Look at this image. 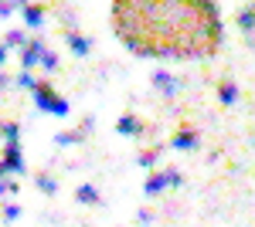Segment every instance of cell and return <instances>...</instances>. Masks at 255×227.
Masks as SVG:
<instances>
[{"mask_svg": "<svg viewBox=\"0 0 255 227\" xmlns=\"http://www.w3.org/2000/svg\"><path fill=\"white\" fill-rule=\"evenodd\" d=\"M160 159V150H150V152H139V166H153Z\"/></svg>", "mask_w": 255, "mask_h": 227, "instance_id": "13", "label": "cell"}, {"mask_svg": "<svg viewBox=\"0 0 255 227\" xmlns=\"http://www.w3.org/2000/svg\"><path fill=\"white\" fill-rule=\"evenodd\" d=\"M238 24H242V31H252L255 27V7L242 10V14H238Z\"/></svg>", "mask_w": 255, "mask_h": 227, "instance_id": "12", "label": "cell"}, {"mask_svg": "<svg viewBox=\"0 0 255 227\" xmlns=\"http://www.w3.org/2000/svg\"><path fill=\"white\" fill-rule=\"evenodd\" d=\"M0 193H14V180H7V176H0Z\"/></svg>", "mask_w": 255, "mask_h": 227, "instance_id": "18", "label": "cell"}, {"mask_svg": "<svg viewBox=\"0 0 255 227\" xmlns=\"http://www.w3.org/2000/svg\"><path fill=\"white\" fill-rule=\"evenodd\" d=\"M75 197H79V204H99V190H96V187H89V183L75 190Z\"/></svg>", "mask_w": 255, "mask_h": 227, "instance_id": "10", "label": "cell"}, {"mask_svg": "<svg viewBox=\"0 0 255 227\" xmlns=\"http://www.w3.org/2000/svg\"><path fill=\"white\" fill-rule=\"evenodd\" d=\"M68 44H72V51H75V55H89V51H92V44L82 38V34H75V31L68 34Z\"/></svg>", "mask_w": 255, "mask_h": 227, "instance_id": "9", "label": "cell"}, {"mask_svg": "<svg viewBox=\"0 0 255 227\" xmlns=\"http://www.w3.org/2000/svg\"><path fill=\"white\" fill-rule=\"evenodd\" d=\"M0 136H3L7 143H17V136H20V126H17V122H3V126H0Z\"/></svg>", "mask_w": 255, "mask_h": 227, "instance_id": "11", "label": "cell"}, {"mask_svg": "<svg viewBox=\"0 0 255 227\" xmlns=\"http://www.w3.org/2000/svg\"><path fill=\"white\" fill-rule=\"evenodd\" d=\"M48 55V48H44V41H27L24 44V55H20V65H24V72H31V68H38L41 65V58Z\"/></svg>", "mask_w": 255, "mask_h": 227, "instance_id": "4", "label": "cell"}, {"mask_svg": "<svg viewBox=\"0 0 255 227\" xmlns=\"http://www.w3.org/2000/svg\"><path fill=\"white\" fill-rule=\"evenodd\" d=\"M116 129H119V133H126V136H136L143 126L136 122V115H123V119L116 122Z\"/></svg>", "mask_w": 255, "mask_h": 227, "instance_id": "8", "label": "cell"}, {"mask_svg": "<svg viewBox=\"0 0 255 227\" xmlns=\"http://www.w3.org/2000/svg\"><path fill=\"white\" fill-rule=\"evenodd\" d=\"M38 187L44 190V193H55V180H51V176H38Z\"/></svg>", "mask_w": 255, "mask_h": 227, "instance_id": "17", "label": "cell"}, {"mask_svg": "<svg viewBox=\"0 0 255 227\" xmlns=\"http://www.w3.org/2000/svg\"><path fill=\"white\" fill-rule=\"evenodd\" d=\"M116 34L139 55H211L221 24L211 0H116Z\"/></svg>", "mask_w": 255, "mask_h": 227, "instance_id": "1", "label": "cell"}, {"mask_svg": "<svg viewBox=\"0 0 255 227\" xmlns=\"http://www.w3.org/2000/svg\"><path fill=\"white\" fill-rule=\"evenodd\" d=\"M221 102H235V85H221Z\"/></svg>", "mask_w": 255, "mask_h": 227, "instance_id": "15", "label": "cell"}, {"mask_svg": "<svg viewBox=\"0 0 255 227\" xmlns=\"http://www.w3.org/2000/svg\"><path fill=\"white\" fill-rule=\"evenodd\" d=\"M3 58H7V48H0V65H3Z\"/></svg>", "mask_w": 255, "mask_h": 227, "instance_id": "20", "label": "cell"}, {"mask_svg": "<svg viewBox=\"0 0 255 227\" xmlns=\"http://www.w3.org/2000/svg\"><path fill=\"white\" fill-rule=\"evenodd\" d=\"M177 183H180V176H177L174 170H160V173H153V176L143 183V193H160V190L177 187Z\"/></svg>", "mask_w": 255, "mask_h": 227, "instance_id": "3", "label": "cell"}, {"mask_svg": "<svg viewBox=\"0 0 255 227\" xmlns=\"http://www.w3.org/2000/svg\"><path fill=\"white\" fill-rule=\"evenodd\" d=\"M153 81H157L160 88H163V95H174L177 88H180V81H177L170 72H157V75H153Z\"/></svg>", "mask_w": 255, "mask_h": 227, "instance_id": "5", "label": "cell"}, {"mask_svg": "<svg viewBox=\"0 0 255 227\" xmlns=\"http://www.w3.org/2000/svg\"><path fill=\"white\" fill-rule=\"evenodd\" d=\"M34 102H38V109H44V112H51V115L68 112V102H65L61 95H55L48 85H34Z\"/></svg>", "mask_w": 255, "mask_h": 227, "instance_id": "2", "label": "cell"}, {"mask_svg": "<svg viewBox=\"0 0 255 227\" xmlns=\"http://www.w3.org/2000/svg\"><path fill=\"white\" fill-rule=\"evenodd\" d=\"M17 214H20L17 204H7V207H3V221H17Z\"/></svg>", "mask_w": 255, "mask_h": 227, "instance_id": "16", "label": "cell"}, {"mask_svg": "<svg viewBox=\"0 0 255 227\" xmlns=\"http://www.w3.org/2000/svg\"><path fill=\"white\" fill-rule=\"evenodd\" d=\"M24 20H27V27H41L44 24V7H24Z\"/></svg>", "mask_w": 255, "mask_h": 227, "instance_id": "7", "label": "cell"}, {"mask_svg": "<svg viewBox=\"0 0 255 227\" xmlns=\"http://www.w3.org/2000/svg\"><path fill=\"white\" fill-rule=\"evenodd\" d=\"M17 85H24V88H34V85H38V81H34V78L27 75V72H24V75L17 78Z\"/></svg>", "mask_w": 255, "mask_h": 227, "instance_id": "19", "label": "cell"}, {"mask_svg": "<svg viewBox=\"0 0 255 227\" xmlns=\"http://www.w3.org/2000/svg\"><path fill=\"white\" fill-rule=\"evenodd\" d=\"M24 44H27V41H24L20 31H10V34H7V48H24Z\"/></svg>", "mask_w": 255, "mask_h": 227, "instance_id": "14", "label": "cell"}, {"mask_svg": "<svg viewBox=\"0 0 255 227\" xmlns=\"http://www.w3.org/2000/svg\"><path fill=\"white\" fill-rule=\"evenodd\" d=\"M194 143H197L194 129H180V133L174 136V146H177V150H194Z\"/></svg>", "mask_w": 255, "mask_h": 227, "instance_id": "6", "label": "cell"}]
</instances>
